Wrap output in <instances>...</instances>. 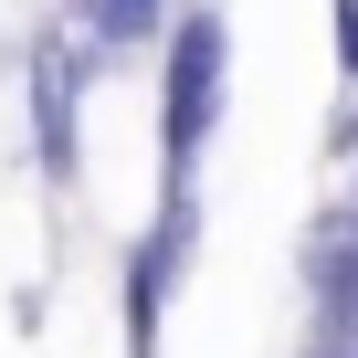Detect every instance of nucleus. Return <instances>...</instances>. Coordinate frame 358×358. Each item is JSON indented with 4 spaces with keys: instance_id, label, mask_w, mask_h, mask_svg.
Returning <instances> with one entry per match:
<instances>
[{
    "instance_id": "3",
    "label": "nucleus",
    "mask_w": 358,
    "mask_h": 358,
    "mask_svg": "<svg viewBox=\"0 0 358 358\" xmlns=\"http://www.w3.org/2000/svg\"><path fill=\"white\" fill-rule=\"evenodd\" d=\"M22 95H32V158H43V190H74L85 179V64H74V43L64 32H32V74H22Z\"/></svg>"
},
{
    "instance_id": "2",
    "label": "nucleus",
    "mask_w": 358,
    "mask_h": 358,
    "mask_svg": "<svg viewBox=\"0 0 358 358\" xmlns=\"http://www.w3.org/2000/svg\"><path fill=\"white\" fill-rule=\"evenodd\" d=\"M190 253H201V190H158V222L127 243L116 264V316H127V358H158V327H169V295L190 285Z\"/></svg>"
},
{
    "instance_id": "4",
    "label": "nucleus",
    "mask_w": 358,
    "mask_h": 358,
    "mask_svg": "<svg viewBox=\"0 0 358 358\" xmlns=\"http://www.w3.org/2000/svg\"><path fill=\"white\" fill-rule=\"evenodd\" d=\"M327 53H337V85H358V0H327Z\"/></svg>"
},
{
    "instance_id": "5",
    "label": "nucleus",
    "mask_w": 358,
    "mask_h": 358,
    "mask_svg": "<svg viewBox=\"0 0 358 358\" xmlns=\"http://www.w3.org/2000/svg\"><path fill=\"white\" fill-rule=\"evenodd\" d=\"M327 158H348V169H358V85H348V95H337V116H327Z\"/></svg>"
},
{
    "instance_id": "1",
    "label": "nucleus",
    "mask_w": 358,
    "mask_h": 358,
    "mask_svg": "<svg viewBox=\"0 0 358 358\" xmlns=\"http://www.w3.org/2000/svg\"><path fill=\"white\" fill-rule=\"evenodd\" d=\"M222 85H232V22L211 0L169 22L158 43V190H201V158L222 127Z\"/></svg>"
}]
</instances>
